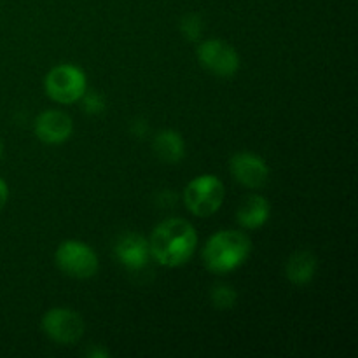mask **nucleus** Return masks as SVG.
Segmentation results:
<instances>
[{"label": "nucleus", "instance_id": "nucleus-13", "mask_svg": "<svg viewBox=\"0 0 358 358\" xmlns=\"http://www.w3.org/2000/svg\"><path fill=\"white\" fill-rule=\"evenodd\" d=\"M317 273V257L308 250H299L290 255L285 264V275L294 285H308Z\"/></svg>", "mask_w": 358, "mask_h": 358}, {"label": "nucleus", "instance_id": "nucleus-15", "mask_svg": "<svg viewBox=\"0 0 358 358\" xmlns=\"http://www.w3.org/2000/svg\"><path fill=\"white\" fill-rule=\"evenodd\" d=\"M180 31L187 41H199L203 35V20L198 14H185L180 21Z\"/></svg>", "mask_w": 358, "mask_h": 358}, {"label": "nucleus", "instance_id": "nucleus-16", "mask_svg": "<svg viewBox=\"0 0 358 358\" xmlns=\"http://www.w3.org/2000/svg\"><path fill=\"white\" fill-rule=\"evenodd\" d=\"M80 100H83L84 110L91 115L101 114V112H105V108H107V100H105L103 94L98 93V91H86Z\"/></svg>", "mask_w": 358, "mask_h": 358}, {"label": "nucleus", "instance_id": "nucleus-7", "mask_svg": "<svg viewBox=\"0 0 358 358\" xmlns=\"http://www.w3.org/2000/svg\"><path fill=\"white\" fill-rule=\"evenodd\" d=\"M45 336L58 345H73L84 334V320L79 313L66 308L49 310L42 318Z\"/></svg>", "mask_w": 358, "mask_h": 358}, {"label": "nucleus", "instance_id": "nucleus-10", "mask_svg": "<svg viewBox=\"0 0 358 358\" xmlns=\"http://www.w3.org/2000/svg\"><path fill=\"white\" fill-rule=\"evenodd\" d=\"M114 252L117 261L129 271H142L149 264V241L136 233H128L119 238Z\"/></svg>", "mask_w": 358, "mask_h": 358}, {"label": "nucleus", "instance_id": "nucleus-21", "mask_svg": "<svg viewBox=\"0 0 358 358\" xmlns=\"http://www.w3.org/2000/svg\"><path fill=\"white\" fill-rule=\"evenodd\" d=\"M0 157H2V142H0Z\"/></svg>", "mask_w": 358, "mask_h": 358}, {"label": "nucleus", "instance_id": "nucleus-11", "mask_svg": "<svg viewBox=\"0 0 358 358\" xmlns=\"http://www.w3.org/2000/svg\"><path fill=\"white\" fill-rule=\"evenodd\" d=\"M271 215V205L261 194H252L240 205L236 212V220L245 229H259L264 226Z\"/></svg>", "mask_w": 358, "mask_h": 358}, {"label": "nucleus", "instance_id": "nucleus-9", "mask_svg": "<svg viewBox=\"0 0 358 358\" xmlns=\"http://www.w3.org/2000/svg\"><path fill=\"white\" fill-rule=\"evenodd\" d=\"M73 131V122L69 114L62 110H45L35 121V135L41 142L58 145L66 142Z\"/></svg>", "mask_w": 358, "mask_h": 358}, {"label": "nucleus", "instance_id": "nucleus-3", "mask_svg": "<svg viewBox=\"0 0 358 358\" xmlns=\"http://www.w3.org/2000/svg\"><path fill=\"white\" fill-rule=\"evenodd\" d=\"M224 184L215 175H199L184 189V203L196 217H210L222 206Z\"/></svg>", "mask_w": 358, "mask_h": 358}, {"label": "nucleus", "instance_id": "nucleus-1", "mask_svg": "<svg viewBox=\"0 0 358 358\" xmlns=\"http://www.w3.org/2000/svg\"><path fill=\"white\" fill-rule=\"evenodd\" d=\"M196 245L198 234L191 222L184 219H168L152 231L149 250L161 266L178 268L191 259Z\"/></svg>", "mask_w": 358, "mask_h": 358}, {"label": "nucleus", "instance_id": "nucleus-12", "mask_svg": "<svg viewBox=\"0 0 358 358\" xmlns=\"http://www.w3.org/2000/svg\"><path fill=\"white\" fill-rule=\"evenodd\" d=\"M152 149L156 152L157 159L168 164H177L184 159L185 156V143L180 133L173 129H164L156 135L152 142Z\"/></svg>", "mask_w": 358, "mask_h": 358}, {"label": "nucleus", "instance_id": "nucleus-17", "mask_svg": "<svg viewBox=\"0 0 358 358\" xmlns=\"http://www.w3.org/2000/svg\"><path fill=\"white\" fill-rule=\"evenodd\" d=\"M131 133L135 136H138V138H143V136L149 133V124H147L143 119H133L131 122Z\"/></svg>", "mask_w": 358, "mask_h": 358}, {"label": "nucleus", "instance_id": "nucleus-2", "mask_svg": "<svg viewBox=\"0 0 358 358\" xmlns=\"http://www.w3.org/2000/svg\"><path fill=\"white\" fill-rule=\"evenodd\" d=\"M252 250V241L241 231H219L213 234L203 250V262L206 269L215 275L234 271L247 261Z\"/></svg>", "mask_w": 358, "mask_h": 358}, {"label": "nucleus", "instance_id": "nucleus-4", "mask_svg": "<svg viewBox=\"0 0 358 358\" xmlns=\"http://www.w3.org/2000/svg\"><path fill=\"white\" fill-rule=\"evenodd\" d=\"M45 93L58 103H76L87 90L86 73L76 65H58L49 70L44 80Z\"/></svg>", "mask_w": 358, "mask_h": 358}, {"label": "nucleus", "instance_id": "nucleus-8", "mask_svg": "<svg viewBox=\"0 0 358 358\" xmlns=\"http://www.w3.org/2000/svg\"><path fill=\"white\" fill-rule=\"evenodd\" d=\"M231 175L248 189H262L269 180V168L262 157L252 152H238L229 161Z\"/></svg>", "mask_w": 358, "mask_h": 358}, {"label": "nucleus", "instance_id": "nucleus-19", "mask_svg": "<svg viewBox=\"0 0 358 358\" xmlns=\"http://www.w3.org/2000/svg\"><path fill=\"white\" fill-rule=\"evenodd\" d=\"M7 199H9V187H7L6 180H2V178H0V210L6 206Z\"/></svg>", "mask_w": 358, "mask_h": 358}, {"label": "nucleus", "instance_id": "nucleus-18", "mask_svg": "<svg viewBox=\"0 0 358 358\" xmlns=\"http://www.w3.org/2000/svg\"><path fill=\"white\" fill-rule=\"evenodd\" d=\"M175 194L171 191H168V189H164L163 192H159V196H157V205L159 206H173L175 203Z\"/></svg>", "mask_w": 358, "mask_h": 358}, {"label": "nucleus", "instance_id": "nucleus-20", "mask_svg": "<svg viewBox=\"0 0 358 358\" xmlns=\"http://www.w3.org/2000/svg\"><path fill=\"white\" fill-rule=\"evenodd\" d=\"M110 353L107 350H90L87 352V357H93V358H107Z\"/></svg>", "mask_w": 358, "mask_h": 358}, {"label": "nucleus", "instance_id": "nucleus-5", "mask_svg": "<svg viewBox=\"0 0 358 358\" xmlns=\"http://www.w3.org/2000/svg\"><path fill=\"white\" fill-rule=\"evenodd\" d=\"M56 264L70 278L87 280L98 273V255L90 245L69 240L56 250Z\"/></svg>", "mask_w": 358, "mask_h": 358}, {"label": "nucleus", "instance_id": "nucleus-6", "mask_svg": "<svg viewBox=\"0 0 358 358\" xmlns=\"http://www.w3.org/2000/svg\"><path fill=\"white\" fill-rule=\"evenodd\" d=\"M198 59L203 69L222 79L234 77L240 70V56L236 49L224 41H205L198 45Z\"/></svg>", "mask_w": 358, "mask_h": 358}, {"label": "nucleus", "instance_id": "nucleus-14", "mask_svg": "<svg viewBox=\"0 0 358 358\" xmlns=\"http://www.w3.org/2000/svg\"><path fill=\"white\" fill-rule=\"evenodd\" d=\"M210 299L217 310H231V308L236 306L238 294L229 285H215L210 294Z\"/></svg>", "mask_w": 358, "mask_h": 358}]
</instances>
